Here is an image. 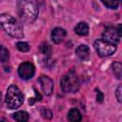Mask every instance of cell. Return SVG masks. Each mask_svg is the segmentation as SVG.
Here are the masks:
<instances>
[{"mask_svg":"<svg viewBox=\"0 0 122 122\" xmlns=\"http://www.w3.org/2000/svg\"><path fill=\"white\" fill-rule=\"evenodd\" d=\"M0 27L9 35L14 38H22L24 36L21 24L13 16L8 13L0 14Z\"/></svg>","mask_w":122,"mask_h":122,"instance_id":"6da1fadb","label":"cell"},{"mask_svg":"<svg viewBox=\"0 0 122 122\" xmlns=\"http://www.w3.org/2000/svg\"><path fill=\"white\" fill-rule=\"evenodd\" d=\"M17 10L19 16L27 22H33L38 15V6L34 1L17 2Z\"/></svg>","mask_w":122,"mask_h":122,"instance_id":"7a4b0ae2","label":"cell"},{"mask_svg":"<svg viewBox=\"0 0 122 122\" xmlns=\"http://www.w3.org/2000/svg\"><path fill=\"white\" fill-rule=\"evenodd\" d=\"M60 86L65 92H76L80 88V82L73 70L68 71L61 77Z\"/></svg>","mask_w":122,"mask_h":122,"instance_id":"3957f363","label":"cell"},{"mask_svg":"<svg viewBox=\"0 0 122 122\" xmlns=\"http://www.w3.org/2000/svg\"><path fill=\"white\" fill-rule=\"evenodd\" d=\"M24 96L17 86L11 85L6 93V104L10 109H16L23 104Z\"/></svg>","mask_w":122,"mask_h":122,"instance_id":"277c9868","label":"cell"},{"mask_svg":"<svg viewBox=\"0 0 122 122\" xmlns=\"http://www.w3.org/2000/svg\"><path fill=\"white\" fill-rule=\"evenodd\" d=\"M94 49L100 56L106 57V56H111L115 52L116 46L108 43L102 39H97L94 41Z\"/></svg>","mask_w":122,"mask_h":122,"instance_id":"5b68a950","label":"cell"},{"mask_svg":"<svg viewBox=\"0 0 122 122\" xmlns=\"http://www.w3.org/2000/svg\"><path fill=\"white\" fill-rule=\"evenodd\" d=\"M35 69L34 66L30 62H24L20 64L18 68V74L22 79H30L34 75Z\"/></svg>","mask_w":122,"mask_h":122,"instance_id":"8992f818","label":"cell"},{"mask_svg":"<svg viewBox=\"0 0 122 122\" xmlns=\"http://www.w3.org/2000/svg\"><path fill=\"white\" fill-rule=\"evenodd\" d=\"M120 37H121V34L118 32V30L116 29L109 28V29H107L103 32L102 40H104V41H106L108 43H111V44L116 46V44L120 40Z\"/></svg>","mask_w":122,"mask_h":122,"instance_id":"52a82bcc","label":"cell"},{"mask_svg":"<svg viewBox=\"0 0 122 122\" xmlns=\"http://www.w3.org/2000/svg\"><path fill=\"white\" fill-rule=\"evenodd\" d=\"M38 82L40 83L41 89L44 92L46 95H50L53 92V81L46 75H41L38 79Z\"/></svg>","mask_w":122,"mask_h":122,"instance_id":"ba28073f","label":"cell"},{"mask_svg":"<svg viewBox=\"0 0 122 122\" xmlns=\"http://www.w3.org/2000/svg\"><path fill=\"white\" fill-rule=\"evenodd\" d=\"M66 36V30L62 28H55L51 31V39L55 44L61 43Z\"/></svg>","mask_w":122,"mask_h":122,"instance_id":"9c48e42d","label":"cell"},{"mask_svg":"<svg viewBox=\"0 0 122 122\" xmlns=\"http://www.w3.org/2000/svg\"><path fill=\"white\" fill-rule=\"evenodd\" d=\"M75 53L78 56V58L82 61H86L89 58L90 55V49L87 45H80L76 48Z\"/></svg>","mask_w":122,"mask_h":122,"instance_id":"30bf717a","label":"cell"},{"mask_svg":"<svg viewBox=\"0 0 122 122\" xmlns=\"http://www.w3.org/2000/svg\"><path fill=\"white\" fill-rule=\"evenodd\" d=\"M68 119L71 122H80L82 119V115L77 109L72 108L68 112Z\"/></svg>","mask_w":122,"mask_h":122,"instance_id":"8fae6325","label":"cell"},{"mask_svg":"<svg viewBox=\"0 0 122 122\" xmlns=\"http://www.w3.org/2000/svg\"><path fill=\"white\" fill-rule=\"evenodd\" d=\"M74 30L79 35H86L89 32V26L85 22H80L74 28Z\"/></svg>","mask_w":122,"mask_h":122,"instance_id":"7c38bea8","label":"cell"},{"mask_svg":"<svg viewBox=\"0 0 122 122\" xmlns=\"http://www.w3.org/2000/svg\"><path fill=\"white\" fill-rule=\"evenodd\" d=\"M13 118L17 122H28L29 120V114L27 112L24 111H19L13 113Z\"/></svg>","mask_w":122,"mask_h":122,"instance_id":"4fadbf2b","label":"cell"},{"mask_svg":"<svg viewBox=\"0 0 122 122\" xmlns=\"http://www.w3.org/2000/svg\"><path fill=\"white\" fill-rule=\"evenodd\" d=\"M39 50H40V52L45 55L46 57H49L51 55V47L48 44V43H41L40 46H39Z\"/></svg>","mask_w":122,"mask_h":122,"instance_id":"5bb4252c","label":"cell"},{"mask_svg":"<svg viewBox=\"0 0 122 122\" xmlns=\"http://www.w3.org/2000/svg\"><path fill=\"white\" fill-rule=\"evenodd\" d=\"M10 58V52L8 51V49L2 45H0V61L5 63L7 61H9Z\"/></svg>","mask_w":122,"mask_h":122,"instance_id":"9a60e30c","label":"cell"},{"mask_svg":"<svg viewBox=\"0 0 122 122\" xmlns=\"http://www.w3.org/2000/svg\"><path fill=\"white\" fill-rule=\"evenodd\" d=\"M112 71H113V73L114 75L120 79L121 78V71H122V66L119 62H114L112 64Z\"/></svg>","mask_w":122,"mask_h":122,"instance_id":"2e32d148","label":"cell"},{"mask_svg":"<svg viewBox=\"0 0 122 122\" xmlns=\"http://www.w3.org/2000/svg\"><path fill=\"white\" fill-rule=\"evenodd\" d=\"M16 48L20 51H23V52H26V51H28L30 50V46L26 42H17L16 43Z\"/></svg>","mask_w":122,"mask_h":122,"instance_id":"e0dca14e","label":"cell"},{"mask_svg":"<svg viewBox=\"0 0 122 122\" xmlns=\"http://www.w3.org/2000/svg\"><path fill=\"white\" fill-rule=\"evenodd\" d=\"M106 7H108L109 9H112V10H114V9H117L118 5H119V2L117 1H103L102 2Z\"/></svg>","mask_w":122,"mask_h":122,"instance_id":"ac0fdd59","label":"cell"},{"mask_svg":"<svg viewBox=\"0 0 122 122\" xmlns=\"http://www.w3.org/2000/svg\"><path fill=\"white\" fill-rule=\"evenodd\" d=\"M41 114L43 115V117H45V118H47V119L51 118V112L49 109L43 108V109L41 110Z\"/></svg>","mask_w":122,"mask_h":122,"instance_id":"d6986e66","label":"cell"},{"mask_svg":"<svg viewBox=\"0 0 122 122\" xmlns=\"http://www.w3.org/2000/svg\"><path fill=\"white\" fill-rule=\"evenodd\" d=\"M34 92H35V97L30 99V104H33L34 101H39V100H41V95H40V93L37 92L36 91H35Z\"/></svg>","mask_w":122,"mask_h":122,"instance_id":"ffe728a7","label":"cell"},{"mask_svg":"<svg viewBox=\"0 0 122 122\" xmlns=\"http://www.w3.org/2000/svg\"><path fill=\"white\" fill-rule=\"evenodd\" d=\"M115 95H116L117 100H118L119 102H121V101H122V96H121V86H120V85H119V86L117 87V89H116Z\"/></svg>","mask_w":122,"mask_h":122,"instance_id":"44dd1931","label":"cell"},{"mask_svg":"<svg viewBox=\"0 0 122 122\" xmlns=\"http://www.w3.org/2000/svg\"><path fill=\"white\" fill-rule=\"evenodd\" d=\"M103 98H104V96H103V93L100 92V91H97L96 92V100H97V102H102L103 101Z\"/></svg>","mask_w":122,"mask_h":122,"instance_id":"7402d4cb","label":"cell"}]
</instances>
